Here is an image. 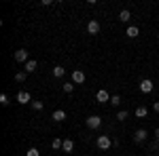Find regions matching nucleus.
Segmentation results:
<instances>
[{
    "label": "nucleus",
    "mask_w": 159,
    "mask_h": 156,
    "mask_svg": "<svg viewBox=\"0 0 159 156\" xmlns=\"http://www.w3.org/2000/svg\"><path fill=\"white\" fill-rule=\"evenodd\" d=\"M13 57H15V61H19V63H28V51H25V48H19V51H15V55H13Z\"/></svg>",
    "instance_id": "f03ea898"
},
{
    "label": "nucleus",
    "mask_w": 159,
    "mask_h": 156,
    "mask_svg": "<svg viewBox=\"0 0 159 156\" xmlns=\"http://www.w3.org/2000/svg\"><path fill=\"white\" fill-rule=\"evenodd\" d=\"M61 144H64L61 139H53V141H51V148H53V150H61Z\"/></svg>",
    "instance_id": "f3484780"
},
{
    "label": "nucleus",
    "mask_w": 159,
    "mask_h": 156,
    "mask_svg": "<svg viewBox=\"0 0 159 156\" xmlns=\"http://www.w3.org/2000/svg\"><path fill=\"white\" fill-rule=\"evenodd\" d=\"M64 91H66V93H72L74 91V82H64Z\"/></svg>",
    "instance_id": "a211bd4d"
},
{
    "label": "nucleus",
    "mask_w": 159,
    "mask_h": 156,
    "mask_svg": "<svg viewBox=\"0 0 159 156\" xmlns=\"http://www.w3.org/2000/svg\"><path fill=\"white\" fill-rule=\"evenodd\" d=\"M0 103H2V106H9V95H7V93L0 95Z\"/></svg>",
    "instance_id": "4be33fe9"
},
{
    "label": "nucleus",
    "mask_w": 159,
    "mask_h": 156,
    "mask_svg": "<svg viewBox=\"0 0 159 156\" xmlns=\"http://www.w3.org/2000/svg\"><path fill=\"white\" fill-rule=\"evenodd\" d=\"M85 122H87V127H89V129H98L100 124H102V118H100V116H89Z\"/></svg>",
    "instance_id": "7ed1b4c3"
},
{
    "label": "nucleus",
    "mask_w": 159,
    "mask_h": 156,
    "mask_svg": "<svg viewBox=\"0 0 159 156\" xmlns=\"http://www.w3.org/2000/svg\"><path fill=\"white\" fill-rule=\"evenodd\" d=\"M148 148H151V150H153V152H157V150H159V139H157V141H153V144L148 145Z\"/></svg>",
    "instance_id": "393cba45"
},
{
    "label": "nucleus",
    "mask_w": 159,
    "mask_h": 156,
    "mask_svg": "<svg viewBox=\"0 0 159 156\" xmlns=\"http://www.w3.org/2000/svg\"><path fill=\"white\" fill-rule=\"evenodd\" d=\"M15 80H17V82H24L25 80V72H17L15 74Z\"/></svg>",
    "instance_id": "6ab92c4d"
},
{
    "label": "nucleus",
    "mask_w": 159,
    "mask_h": 156,
    "mask_svg": "<svg viewBox=\"0 0 159 156\" xmlns=\"http://www.w3.org/2000/svg\"><path fill=\"white\" fill-rule=\"evenodd\" d=\"M72 150H74V141H72V139H64V144H61V152L70 154Z\"/></svg>",
    "instance_id": "9d476101"
},
{
    "label": "nucleus",
    "mask_w": 159,
    "mask_h": 156,
    "mask_svg": "<svg viewBox=\"0 0 159 156\" xmlns=\"http://www.w3.org/2000/svg\"><path fill=\"white\" fill-rule=\"evenodd\" d=\"M25 156H40V152H38L36 148H30V150L25 152Z\"/></svg>",
    "instance_id": "aec40b11"
},
{
    "label": "nucleus",
    "mask_w": 159,
    "mask_h": 156,
    "mask_svg": "<svg viewBox=\"0 0 159 156\" xmlns=\"http://www.w3.org/2000/svg\"><path fill=\"white\" fill-rule=\"evenodd\" d=\"M153 110H155V112H159V101H155V106H153Z\"/></svg>",
    "instance_id": "a878e982"
},
{
    "label": "nucleus",
    "mask_w": 159,
    "mask_h": 156,
    "mask_svg": "<svg viewBox=\"0 0 159 156\" xmlns=\"http://www.w3.org/2000/svg\"><path fill=\"white\" fill-rule=\"evenodd\" d=\"M110 103H112V106H119V103H121V97H119V95H112V97H110Z\"/></svg>",
    "instance_id": "412c9836"
},
{
    "label": "nucleus",
    "mask_w": 159,
    "mask_h": 156,
    "mask_svg": "<svg viewBox=\"0 0 159 156\" xmlns=\"http://www.w3.org/2000/svg\"><path fill=\"white\" fill-rule=\"evenodd\" d=\"M140 91H142V93H151V91H153V82H151L148 78L140 80Z\"/></svg>",
    "instance_id": "1a4fd4ad"
},
{
    "label": "nucleus",
    "mask_w": 159,
    "mask_h": 156,
    "mask_svg": "<svg viewBox=\"0 0 159 156\" xmlns=\"http://www.w3.org/2000/svg\"><path fill=\"white\" fill-rule=\"evenodd\" d=\"M127 116H129V114H127L125 110H121V112L117 114V120H125V118H127Z\"/></svg>",
    "instance_id": "5701e85b"
},
{
    "label": "nucleus",
    "mask_w": 159,
    "mask_h": 156,
    "mask_svg": "<svg viewBox=\"0 0 159 156\" xmlns=\"http://www.w3.org/2000/svg\"><path fill=\"white\" fill-rule=\"evenodd\" d=\"M125 34H127V38H136L138 34H140V30H138L136 25H127V30H125Z\"/></svg>",
    "instance_id": "f8f14e48"
},
{
    "label": "nucleus",
    "mask_w": 159,
    "mask_h": 156,
    "mask_svg": "<svg viewBox=\"0 0 159 156\" xmlns=\"http://www.w3.org/2000/svg\"><path fill=\"white\" fill-rule=\"evenodd\" d=\"M64 72H66V70H64V65H55V68H53V76H55V78H61Z\"/></svg>",
    "instance_id": "dca6fc26"
},
{
    "label": "nucleus",
    "mask_w": 159,
    "mask_h": 156,
    "mask_svg": "<svg viewBox=\"0 0 159 156\" xmlns=\"http://www.w3.org/2000/svg\"><path fill=\"white\" fill-rule=\"evenodd\" d=\"M147 114H148V110L144 108V106H138V108H136V116H138V118H144Z\"/></svg>",
    "instance_id": "2eb2a0df"
},
{
    "label": "nucleus",
    "mask_w": 159,
    "mask_h": 156,
    "mask_svg": "<svg viewBox=\"0 0 159 156\" xmlns=\"http://www.w3.org/2000/svg\"><path fill=\"white\" fill-rule=\"evenodd\" d=\"M87 32H89V34H98V32H100V23H98V19H91V21L87 23Z\"/></svg>",
    "instance_id": "423d86ee"
},
{
    "label": "nucleus",
    "mask_w": 159,
    "mask_h": 156,
    "mask_svg": "<svg viewBox=\"0 0 159 156\" xmlns=\"http://www.w3.org/2000/svg\"><path fill=\"white\" fill-rule=\"evenodd\" d=\"M43 106H45L43 101H32V108L34 110H43Z\"/></svg>",
    "instance_id": "b1692460"
},
{
    "label": "nucleus",
    "mask_w": 159,
    "mask_h": 156,
    "mask_svg": "<svg viewBox=\"0 0 159 156\" xmlns=\"http://www.w3.org/2000/svg\"><path fill=\"white\" fill-rule=\"evenodd\" d=\"M36 65H38V63H36V59H30V61H28V63H25V65H24V70H25V74L34 72V70H36Z\"/></svg>",
    "instance_id": "ddd939ff"
},
{
    "label": "nucleus",
    "mask_w": 159,
    "mask_h": 156,
    "mask_svg": "<svg viewBox=\"0 0 159 156\" xmlns=\"http://www.w3.org/2000/svg\"><path fill=\"white\" fill-rule=\"evenodd\" d=\"M51 118L55 120V122H64V120H66V112H64V110H55Z\"/></svg>",
    "instance_id": "9b49d317"
},
{
    "label": "nucleus",
    "mask_w": 159,
    "mask_h": 156,
    "mask_svg": "<svg viewBox=\"0 0 159 156\" xmlns=\"http://www.w3.org/2000/svg\"><path fill=\"white\" fill-rule=\"evenodd\" d=\"M96 145H98L100 150H108L110 145H112V141H110V137H108V135H100V137H98V141H96Z\"/></svg>",
    "instance_id": "f257e3e1"
},
{
    "label": "nucleus",
    "mask_w": 159,
    "mask_h": 156,
    "mask_svg": "<svg viewBox=\"0 0 159 156\" xmlns=\"http://www.w3.org/2000/svg\"><path fill=\"white\" fill-rule=\"evenodd\" d=\"M155 137H157V139H159V127H157V129H155Z\"/></svg>",
    "instance_id": "bb28decb"
},
{
    "label": "nucleus",
    "mask_w": 159,
    "mask_h": 156,
    "mask_svg": "<svg viewBox=\"0 0 159 156\" xmlns=\"http://www.w3.org/2000/svg\"><path fill=\"white\" fill-rule=\"evenodd\" d=\"M96 99H98V103H106V101H110V95L104 89H100L98 93H96Z\"/></svg>",
    "instance_id": "39448f33"
},
{
    "label": "nucleus",
    "mask_w": 159,
    "mask_h": 156,
    "mask_svg": "<svg viewBox=\"0 0 159 156\" xmlns=\"http://www.w3.org/2000/svg\"><path fill=\"white\" fill-rule=\"evenodd\" d=\"M129 19H132V13L127 11V9H123V11L119 13V21H123V23H127Z\"/></svg>",
    "instance_id": "4468645a"
},
{
    "label": "nucleus",
    "mask_w": 159,
    "mask_h": 156,
    "mask_svg": "<svg viewBox=\"0 0 159 156\" xmlns=\"http://www.w3.org/2000/svg\"><path fill=\"white\" fill-rule=\"evenodd\" d=\"M72 82L74 84H83L85 82V74L81 72V70H74L72 72Z\"/></svg>",
    "instance_id": "20e7f679"
},
{
    "label": "nucleus",
    "mask_w": 159,
    "mask_h": 156,
    "mask_svg": "<svg viewBox=\"0 0 159 156\" xmlns=\"http://www.w3.org/2000/svg\"><path fill=\"white\" fill-rule=\"evenodd\" d=\"M32 99H30V93L28 91H19L17 93V103H30Z\"/></svg>",
    "instance_id": "6e6552de"
},
{
    "label": "nucleus",
    "mask_w": 159,
    "mask_h": 156,
    "mask_svg": "<svg viewBox=\"0 0 159 156\" xmlns=\"http://www.w3.org/2000/svg\"><path fill=\"white\" fill-rule=\"evenodd\" d=\"M147 137H148V133L144 131V129H138V131L134 133V141H138V144H142Z\"/></svg>",
    "instance_id": "0eeeda50"
}]
</instances>
